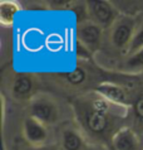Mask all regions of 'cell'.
<instances>
[{
	"label": "cell",
	"mask_w": 143,
	"mask_h": 150,
	"mask_svg": "<svg viewBox=\"0 0 143 150\" xmlns=\"http://www.w3.org/2000/svg\"><path fill=\"white\" fill-rule=\"evenodd\" d=\"M113 107L117 106L97 93L75 100L74 111L83 134L95 140H107L114 126V112L111 111Z\"/></svg>",
	"instance_id": "6da1fadb"
},
{
	"label": "cell",
	"mask_w": 143,
	"mask_h": 150,
	"mask_svg": "<svg viewBox=\"0 0 143 150\" xmlns=\"http://www.w3.org/2000/svg\"><path fill=\"white\" fill-rule=\"evenodd\" d=\"M29 116L44 124L45 126L53 125L59 119V109L57 103L45 95H36L29 103Z\"/></svg>",
	"instance_id": "7a4b0ae2"
},
{
	"label": "cell",
	"mask_w": 143,
	"mask_h": 150,
	"mask_svg": "<svg viewBox=\"0 0 143 150\" xmlns=\"http://www.w3.org/2000/svg\"><path fill=\"white\" fill-rule=\"evenodd\" d=\"M136 33V22L131 16H119L111 30V43L117 49L128 52L129 44Z\"/></svg>",
	"instance_id": "3957f363"
},
{
	"label": "cell",
	"mask_w": 143,
	"mask_h": 150,
	"mask_svg": "<svg viewBox=\"0 0 143 150\" xmlns=\"http://www.w3.org/2000/svg\"><path fill=\"white\" fill-rule=\"evenodd\" d=\"M87 6L90 20H93L100 28L113 27L119 18L117 9L106 0H90L87 1Z\"/></svg>",
	"instance_id": "277c9868"
},
{
	"label": "cell",
	"mask_w": 143,
	"mask_h": 150,
	"mask_svg": "<svg viewBox=\"0 0 143 150\" xmlns=\"http://www.w3.org/2000/svg\"><path fill=\"white\" fill-rule=\"evenodd\" d=\"M23 135L32 148H39L47 145L49 136L47 126L30 116L25 117L23 121Z\"/></svg>",
	"instance_id": "5b68a950"
},
{
	"label": "cell",
	"mask_w": 143,
	"mask_h": 150,
	"mask_svg": "<svg viewBox=\"0 0 143 150\" xmlns=\"http://www.w3.org/2000/svg\"><path fill=\"white\" fill-rule=\"evenodd\" d=\"M102 29L93 20L88 19L86 22L78 24L77 28V40L83 43L92 52H95L100 45L102 40Z\"/></svg>",
	"instance_id": "8992f818"
},
{
	"label": "cell",
	"mask_w": 143,
	"mask_h": 150,
	"mask_svg": "<svg viewBox=\"0 0 143 150\" xmlns=\"http://www.w3.org/2000/svg\"><path fill=\"white\" fill-rule=\"evenodd\" d=\"M93 92L103 97L106 101H108L112 105L127 107L128 106V97L127 92L123 87H121L117 83L113 82H102L99 85L93 87Z\"/></svg>",
	"instance_id": "52a82bcc"
},
{
	"label": "cell",
	"mask_w": 143,
	"mask_h": 150,
	"mask_svg": "<svg viewBox=\"0 0 143 150\" xmlns=\"http://www.w3.org/2000/svg\"><path fill=\"white\" fill-rule=\"evenodd\" d=\"M111 145L116 150H141V140L131 127H121L112 136Z\"/></svg>",
	"instance_id": "ba28073f"
},
{
	"label": "cell",
	"mask_w": 143,
	"mask_h": 150,
	"mask_svg": "<svg viewBox=\"0 0 143 150\" xmlns=\"http://www.w3.org/2000/svg\"><path fill=\"white\" fill-rule=\"evenodd\" d=\"M84 134L74 127H65L62 131L60 150H86Z\"/></svg>",
	"instance_id": "9c48e42d"
},
{
	"label": "cell",
	"mask_w": 143,
	"mask_h": 150,
	"mask_svg": "<svg viewBox=\"0 0 143 150\" xmlns=\"http://www.w3.org/2000/svg\"><path fill=\"white\" fill-rule=\"evenodd\" d=\"M35 82L32 74L29 73H18L13 80L11 92L16 98H28L30 97L32 92L34 91Z\"/></svg>",
	"instance_id": "30bf717a"
},
{
	"label": "cell",
	"mask_w": 143,
	"mask_h": 150,
	"mask_svg": "<svg viewBox=\"0 0 143 150\" xmlns=\"http://www.w3.org/2000/svg\"><path fill=\"white\" fill-rule=\"evenodd\" d=\"M20 10V5L16 1L4 0L0 3V23L3 27L10 28L14 24V18Z\"/></svg>",
	"instance_id": "8fae6325"
},
{
	"label": "cell",
	"mask_w": 143,
	"mask_h": 150,
	"mask_svg": "<svg viewBox=\"0 0 143 150\" xmlns=\"http://www.w3.org/2000/svg\"><path fill=\"white\" fill-rule=\"evenodd\" d=\"M58 76L62 77L70 86H81L88 80V71L83 66H77L73 71L59 73Z\"/></svg>",
	"instance_id": "7c38bea8"
},
{
	"label": "cell",
	"mask_w": 143,
	"mask_h": 150,
	"mask_svg": "<svg viewBox=\"0 0 143 150\" xmlns=\"http://www.w3.org/2000/svg\"><path fill=\"white\" fill-rule=\"evenodd\" d=\"M124 69L131 71V72L143 69V48L127 58V61L124 63Z\"/></svg>",
	"instance_id": "4fadbf2b"
},
{
	"label": "cell",
	"mask_w": 143,
	"mask_h": 150,
	"mask_svg": "<svg viewBox=\"0 0 143 150\" xmlns=\"http://www.w3.org/2000/svg\"><path fill=\"white\" fill-rule=\"evenodd\" d=\"M142 48H143V25H141L136 30V33H134V37H133V39L131 42V44H129L127 54L132 56L136 52L141 51Z\"/></svg>",
	"instance_id": "5bb4252c"
},
{
	"label": "cell",
	"mask_w": 143,
	"mask_h": 150,
	"mask_svg": "<svg viewBox=\"0 0 143 150\" xmlns=\"http://www.w3.org/2000/svg\"><path fill=\"white\" fill-rule=\"evenodd\" d=\"M75 53H77L78 59L81 61H89L92 58V51L79 40H77V43H75Z\"/></svg>",
	"instance_id": "9a60e30c"
},
{
	"label": "cell",
	"mask_w": 143,
	"mask_h": 150,
	"mask_svg": "<svg viewBox=\"0 0 143 150\" xmlns=\"http://www.w3.org/2000/svg\"><path fill=\"white\" fill-rule=\"evenodd\" d=\"M132 110L134 112V116L139 122L143 124V95L139 96L132 105Z\"/></svg>",
	"instance_id": "2e32d148"
},
{
	"label": "cell",
	"mask_w": 143,
	"mask_h": 150,
	"mask_svg": "<svg viewBox=\"0 0 143 150\" xmlns=\"http://www.w3.org/2000/svg\"><path fill=\"white\" fill-rule=\"evenodd\" d=\"M67 5H69V1H59V0H54V1L50 3V6L52 8H57V9H62V8H64Z\"/></svg>",
	"instance_id": "e0dca14e"
},
{
	"label": "cell",
	"mask_w": 143,
	"mask_h": 150,
	"mask_svg": "<svg viewBox=\"0 0 143 150\" xmlns=\"http://www.w3.org/2000/svg\"><path fill=\"white\" fill-rule=\"evenodd\" d=\"M30 150H60V149H58L55 145H44V146H39V148H32Z\"/></svg>",
	"instance_id": "ac0fdd59"
},
{
	"label": "cell",
	"mask_w": 143,
	"mask_h": 150,
	"mask_svg": "<svg viewBox=\"0 0 143 150\" xmlns=\"http://www.w3.org/2000/svg\"><path fill=\"white\" fill-rule=\"evenodd\" d=\"M4 119H5V101H4V96H1V120L4 124Z\"/></svg>",
	"instance_id": "d6986e66"
},
{
	"label": "cell",
	"mask_w": 143,
	"mask_h": 150,
	"mask_svg": "<svg viewBox=\"0 0 143 150\" xmlns=\"http://www.w3.org/2000/svg\"><path fill=\"white\" fill-rule=\"evenodd\" d=\"M109 150H116V149H114V148H113V146H112V145H109Z\"/></svg>",
	"instance_id": "ffe728a7"
},
{
	"label": "cell",
	"mask_w": 143,
	"mask_h": 150,
	"mask_svg": "<svg viewBox=\"0 0 143 150\" xmlns=\"http://www.w3.org/2000/svg\"><path fill=\"white\" fill-rule=\"evenodd\" d=\"M1 150H6V148H5V144H3V149Z\"/></svg>",
	"instance_id": "44dd1931"
}]
</instances>
